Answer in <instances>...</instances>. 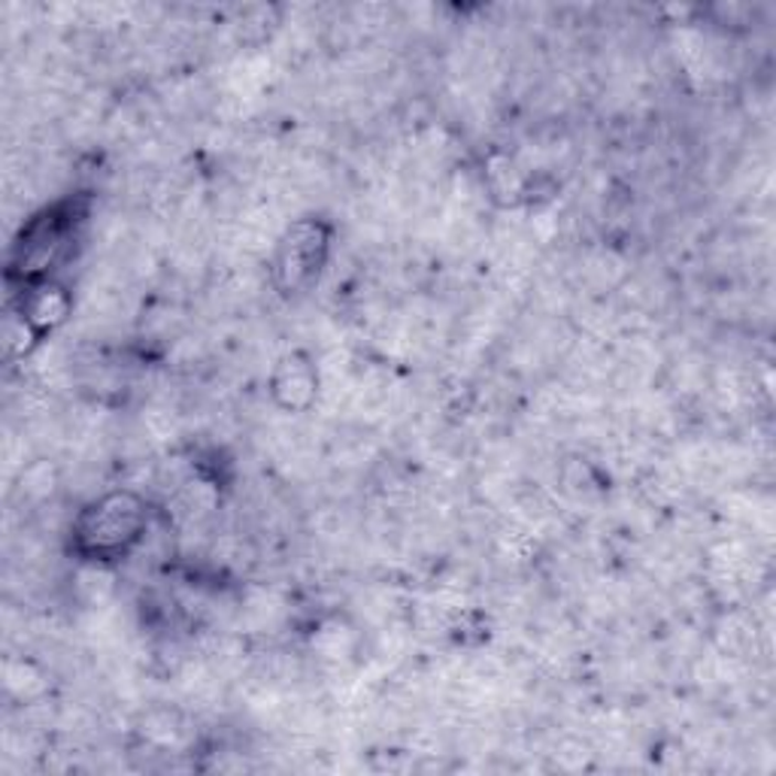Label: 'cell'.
Returning <instances> with one entry per match:
<instances>
[{"label": "cell", "instance_id": "1", "mask_svg": "<svg viewBox=\"0 0 776 776\" xmlns=\"http://www.w3.org/2000/svg\"><path fill=\"white\" fill-rule=\"evenodd\" d=\"M140 528V507L128 495H113L85 513L83 540L92 552H113L125 546Z\"/></svg>", "mask_w": 776, "mask_h": 776}, {"label": "cell", "instance_id": "2", "mask_svg": "<svg viewBox=\"0 0 776 776\" xmlns=\"http://www.w3.org/2000/svg\"><path fill=\"white\" fill-rule=\"evenodd\" d=\"M319 249H322V234L319 227L298 225L288 234L283 255H279V270L286 276L291 286H298L304 276H310V270L319 264Z\"/></svg>", "mask_w": 776, "mask_h": 776}, {"label": "cell", "instance_id": "3", "mask_svg": "<svg viewBox=\"0 0 776 776\" xmlns=\"http://www.w3.org/2000/svg\"><path fill=\"white\" fill-rule=\"evenodd\" d=\"M67 312V298L61 295L59 288H40L28 300V312H24V322L36 325V328H46V325L61 322V316Z\"/></svg>", "mask_w": 776, "mask_h": 776}, {"label": "cell", "instance_id": "4", "mask_svg": "<svg viewBox=\"0 0 776 776\" xmlns=\"http://www.w3.org/2000/svg\"><path fill=\"white\" fill-rule=\"evenodd\" d=\"M276 389H279V392H286L288 406H304L312 397L316 380H312V373L307 371L304 364H298V361L291 364V361H288L286 368H283V376H279Z\"/></svg>", "mask_w": 776, "mask_h": 776}]
</instances>
